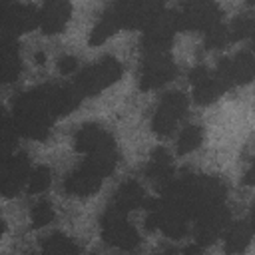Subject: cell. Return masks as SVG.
I'll return each instance as SVG.
<instances>
[{
    "instance_id": "1",
    "label": "cell",
    "mask_w": 255,
    "mask_h": 255,
    "mask_svg": "<svg viewBox=\"0 0 255 255\" xmlns=\"http://www.w3.org/2000/svg\"><path fill=\"white\" fill-rule=\"evenodd\" d=\"M52 120H54V114L50 110L44 86L22 94L14 102L12 126H14V131H18L26 137L44 139L48 135Z\"/></svg>"
},
{
    "instance_id": "2",
    "label": "cell",
    "mask_w": 255,
    "mask_h": 255,
    "mask_svg": "<svg viewBox=\"0 0 255 255\" xmlns=\"http://www.w3.org/2000/svg\"><path fill=\"white\" fill-rule=\"evenodd\" d=\"M187 221L189 213L169 195H161L159 199L149 201L147 205V217L145 225L147 229H161L167 237H181L187 231Z\"/></svg>"
},
{
    "instance_id": "3",
    "label": "cell",
    "mask_w": 255,
    "mask_h": 255,
    "mask_svg": "<svg viewBox=\"0 0 255 255\" xmlns=\"http://www.w3.org/2000/svg\"><path fill=\"white\" fill-rule=\"evenodd\" d=\"M122 76V66L116 58H102L98 62H94L92 66L84 68L80 72V76L76 78V84L74 88L78 90V94L82 98L86 96H92V94H98L102 92L104 88L116 84Z\"/></svg>"
},
{
    "instance_id": "4",
    "label": "cell",
    "mask_w": 255,
    "mask_h": 255,
    "mask_svg": "<svg viewBox=\"0 0 255 255\" xmlns=\"http://www.w3.org/2000/svg\"><path fill=\"white\" fill-rule=\"evenodd\" d=\"M221 10L213 2H189L183 4L179 12H175L177 30H209L219 24Z\"/></svg>"
},
{
    "instance_id": "5",
    "label": "cell",
    "mask_w": 255,
    "mask_h": 255,
    "mask_svg": "<svg viewBox=\"0 0 255 255\" xmlns=\"http://www.w3.org/2000/svg\"><path fill=\"white\" fill-rule=\"evenodd\" d=\"M177 74V68L167 52L161 54H143L141 66H139V88L141 90H153L169 82Z\"/></svg>"
},
{
    "instance_id": "6",
    "label": "cell",
    "mask_w": 255,
    "mask_h": 255,
    "mask_svg": "<svg viewBox=\"0 0 255 255\" xmlns=\"http://www.w3.org/2000/svg\"><path fill=\"white\" fill-rule=\"evenodd\" d=\"M102 237L106 239V243L124 251H131L139 243L135 227L126 219V215L116 213L112 209H108L102 217Z\"/></svg>"
},
{
    "instance_id": "7",
    "label": "cell",
    "mask_w": 255,
    "mask_h": 255,
    "mask_svg": "<svg viewBox=\"0 0 255 255\" xmlns=\"http://www.w3.org/2000/svg\"><path fill=\"white\" fill-rule=\"evenodd\" d=\"M187 98L181 92H169L163 96V100L159 102V108L153 116V131L161 137H167L173 133L177 122L185 116L187 112Z\"/></svg>"
},
{
    "instance_id": "8",
    "label": "cell",
    "mask_w": 255,
    "mask_h": 255,
    "mask_svg": "<svg viewBox=\"0 0 255 255\" xmlns=\"http://www.w3.org/2000/svg\"><path fill=\"white\" fill-rule=\"evenodd\" d=\"M159 10H163L159 2H147V0H129L112 6V12L120 28H145Z\"/></svg>"
},
{
    "instance_id": "9",
    "label": "cell",
    "mask_w": 255,
    "mask_h": 255,
    "mask_svg": "<svg viewBox=\"0 0 255 255\" xmlns=\"http://www.w3.org/2000/svg\"><path fill=\"white\" fill-rule=\"evenodd\" d=\"M253 74H255V62L249 52H241L233 58L221 60L215 70V76L225 90H229L231 86H237V84L251 82Z\"/></svg>"
},
{
    "instance_id": "10",
    "label": "cell",
    "mask_w": 255,
    "mask_h": 255,
    "mask_svg": "<svg viewBox=\"0 0 255 255\" xmlns=\"http://www.w3.org/2000/svg\"><path fill=\"white\" fill-rule=\"evenodd\" d=\"M38 24V12L24 4H0V30L14 36L32 30Z\"/></svg>"
},
{
    "instance_id": "11",
    "label": "cell",
    "mask_w": 255,
    "mask_h": 255,
    "mask_svg": "<svg viewBox=\"0 0 255 255\" xmlns=\"http://www.w3.org/2000/svg\"><path fill=\"white\" fill-rule=\"evenodd\" d=\"M195 217H197V243L209 245L223 233L227 219H229V213H227L223 203H217V205L205 207Z\"/></svg>"
},
{
    "instance_id": "12",
    "label": "cell",
    "mask_w": 255,
    "mask_h": 255,
    "mask_svg": "<svg viewBox=\"0 0 255 255\" xmlns=\"http://www.w3.org/2000/svg\"><path fill=\"white\" fill-rule=\"evenodd\" d=\"M30 175V161L26 153H16L0 171V195L12 197L18 193L26 177Z\"/></svg>"
},
{
    "instance_id": "13",
    "label": "cell",
    "mask_w": 255,
    "mask_h": 255,
    "mask_svg": "<svg viewBox=\"0 0 255 255\" xmlns=\"http://www.w3.org/2000/svg\"><path fill=\"white\" fill-rule=\"evenodd\" d=\"M189 78H191V84H193V100L199 106H207V104L215 102L225 92V88L217 80L215 72H209L203 66L193 68Z\"/></svg>"
},
{
    "instance_id": "14",
    "label": "cell",
    "mask_w": 255,
    "mask_h": 255,
    "mask_svg": "<svg viewBox=\"0 0 255 255\" xmlns=\"http://www.w3.org/2000/svg\"><path fill=\"white\" fill-rule=\"evenodd\" d=\"M70 12H72L70 2H64V0L48 2L38 12V26L42 28L44 34H58L66 28L70 20Z\"/></svg>"
},
{
    "instance_id": "15",
    "label": "cell",
    "mask_w": 255,
    "mask_h": 255,
    "mask_svg": "<svg viewBox=\"0 0 255 255\" xmlns=\"http://www.w3.org/2000/svg\"><path fill=\"white\" fill-rule=\"evenodd\" d=\"M74 145H76L78 151L90 155V153H94V151L112 147V145H114V137H112L104 128H100V126H96V124H86V126L80 128V131L76 133Z\"/></svg>"
},
{
    "instance_id": "16",
    "label": "cell",
    "mask_w": 255,
    "mask_h": 255,
    "mask_svg": "<svg viewBox=\"0 0 255 255\" xmlns=\"http://www.w3.org/2000/svg\"><path fill=\"white\" fill-rule=\"evenodd\" d=\"M44 90H46V98H48V104H50V110H52L54 118L74 112V108L82 100V96L78 94L74 84H68V86H44Z\"/></svg>"
},
{
    "instance_id": "17",
    "label": "cell",
    "mask_w": 255,
    "mask_h": 255,
    "mask_svg": "<svg viewBox=\"0 0 255 255\" xmlns=\"http://www.w3.org/2000/svg\"><path fill=\"white\" fill-rule=\"evenodd\" d=\"M102 175H98L92 167H88L86 163L76 169L68 179H66V191L70 195H80V197H86V195H92L100 189L102 185Z\"/></svg>"
},
{
    "instance_id": "18",
    "label": "cell",
    "mask_w": 255,
    "mask_h": 255,
    "mask_svg": "<svg viewBox=\"0 0 255 255\" xmlns=\"http://www.w3.org/2000/svg\"><path fill=\"white\" fill-rule=\"evenodd\" d=\"M145 175L147 179H151L157 187L165 189L171 181H173V165H171V157L169 153L163 149V147H157L153 153H151V159H149V165L145 169Z\"/></svg>"
},
{
    "instance_id": "19",
    "label": "cell",
    "mask_w": 255,
    "mask_h": 255,
    "mask_svg": "<svg viewBox=\"0 0 255 255\" xmlns=\"http://www.w3.org/2000/svg\"><path fill=\"white\" fill-rule=\"evenodd\" d=\"M20 74L18 46L12 36L0 38V82H12Z\"/></svg>"
},
{
    "instance_id": "20",
    "label": "cell",
    "mask_w": 255,
    "mask_h": 255,
    "mask_svg": "<svg viewBox=\"0 0 255 255\" xmlns=\"http://www.w3.org/2000/svg\"><path fill=\"white\" fill-rule=\"evenodd\" d=\"M141 203H143V189L135 181H128L118 189V193H116V197H114V201L110 203L108 209L126 215L128 211L139 207Z\"/></svg>"
},
{
    "instance_id": "21",
    "label": "cell",
    "mask_w": 255,
    "mask_h": 255,
    "mask_svg": "<svg viewBox=\"0 0 255 255\" xmlns=\"http://www.w3.org/2000/svg\"><path fill=\"white\" fill-rule=\"evenodd\" d=\"M251 235H253V229H251V223L249 221H239V223H233L225 235V253L227 255H239L247 249V245L251 243Z\"/></svg>"
},
{
    "instance_id": "22",
    "label": "cell",
    "mask_w": 255,
    "mask_h": 255,
    "mask_svg": "<svg viewBox=\"0 0 255 255\" xmlns=\"http://www.w3.org/2000/svg\"><path fill=\"white\" fill-rule=\"evenodd\" d=\"M116 161H118V151H116V145H112V147H106V149H100V151L90 153L84 163L88 167H92L98 175L106 177V175H110L114 171Z\"/></svg>"
},
{
    "instance_id": "23",
    "label": "cell",
    "mask_w": 255,
    "mask_h": 255,
    "mask_svg": "<svg viewBox=\"0 0 255 255\" xmlns=\"http://www.w3.org/2000/svg\"><path fill=\"white\" fill-rule=\"evenodd\" d=\"M118 30H120V24H118V20H116L112 8H110L108 12H104V16L100 18V22L94 26L92 36H90V44H92V46H98V44L106 42L110 36H114Z\"/></svg>"
},
{
    "instance_id": "24",
    "label": "cell",
    "mask_w": 255,
    "mask_h": 255,
    "mask_svg": "<svg viewBox=\"0 0 255 255\" xmlns=\"http://www.w3.org/2000/svg\"><path fill=\"white\" fill-rule=\"evenodd\" d=\"M42 255H78V247L70 237L54 233L44 241Z\"/></svg>"
},
{
    "instance_id": "25",
    "label": "cell",
    "mask_w": 255,
    "mask_h": 255,
    "mask_svg": "<svg viewBox=\"0 0 255 255\" xmlns=\"http://www.w3.org/2000/svg\"><path fill=\"white\" fill-rule=\"evenodd\" d=\"M203 141V131L199 126H189L179 133L177 139V151L179 153H191L193 149H197Z\"/></svg>"
},
{
    "instance_id": "26",
    "label": "cell",
    "mask_w": 255,
    "mask_h": 255,
    "mask_svg": "<svg viewBox=\"0 0 255 255\" xmlns=\"http://www.w3.org/2000/svg\"><path fill=\"white\" fill-rule=\"evenodd\" d=\"M253 18H235L229 26H227V32H229V42L231 40H241V38H247L251 36L253 32Z\"/></svg>"
},
{
    "instance_id": "27",
    "label": "cell",
    "mask_w": 255,
    "mask_h": 255,
    "mask_svg": "<svg viewBox=\"0 0 255 255\" xmlns=\"http://www.w3.org/2000/svg\"><path fill=\"white\" fill-rule=\"evenodd\" d=\"M50 179H52V175H50V169H48V167H44V165L36 167V169L30 173V181H28L30 193H40V191L48 189Z\"/></svg>"
},
{
    "instance_id": "28",
    "label": "cell",
    "mask_w": 255,
    "mask_h": 255,
    "mask_svg": "<svg viewBox=\"0 0 255 255\" xmlns=\"http://www.w3.org/2000/svg\"><path fill=\"white\" fill-rule=\"evenodd\" d=\"M227 42H229V32H227V26H223V24H215L213 28H209L205 32V46L207 48H221Z\"/></svg>"
},
{
    "instance_id": "29",
    "label": "cell",
    "mask_w": 255,
    "mask_h": 255,
    "mask_svg": "<svg viewBox=\"0 0 255 255\" xmlns=\"http://www.w3.org/2000/svg\"><path fill=\"white\" fill-rule=\"evenodd\" d=\"M54 217V209L50 205V201H40L34 209H32V225L34 227H44L52 221Z\"/></svg>"
},
{
    "instance_id": "30",
    "label": "cell",
    "mask_w": 255,
    "mask_h": 255,
    "mask_svg": "<svg viewBox=\"0 0 255 255\" xmlns=\"http://www.w3.org/2000/svg\"><path fill=\"white\" fill-rule=\"evenodd\" d=\"M58 68H60L62 74H72V72L78 68V60H76L74 56H64V58H60Z\"/></svg>"
},
{
    "instance_id": "31",
    "label": "cell",
    "mask_w": 255,
    "mask_h": 255,
    "mask_svg": "<svg viewBox=\"0 0 255 255\" xmlns=\"http://www.w3.org/2000/svg\"><path fill=\"white\" fill-rule=\"evenodd\" d=\"M2 233H4V221L0 219V237H2Z\"/></svg>"
}]
</instances>
